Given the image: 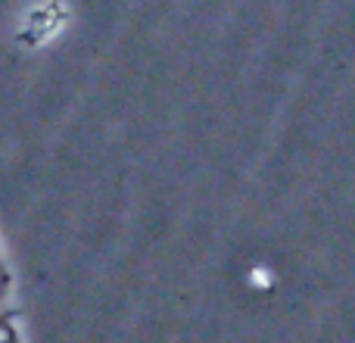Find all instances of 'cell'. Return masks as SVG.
I'll return each instance as SVG.
<instances>
[{
    "mask_svg": "<svg viewBox=\"0 0 355 343\" xmlns=\"http://www.w3.org/2000/svg\"><path fill=\"white\" fill-rule=\"evenodd\" d=\"M0 343H10V340H6V337H3V331H0Z\"/></svg>",
    "mask_w": 355,
    "mask_h": 343,
    "instance_id": "cell-1",
    "label": "cell"
}]
</instances>
